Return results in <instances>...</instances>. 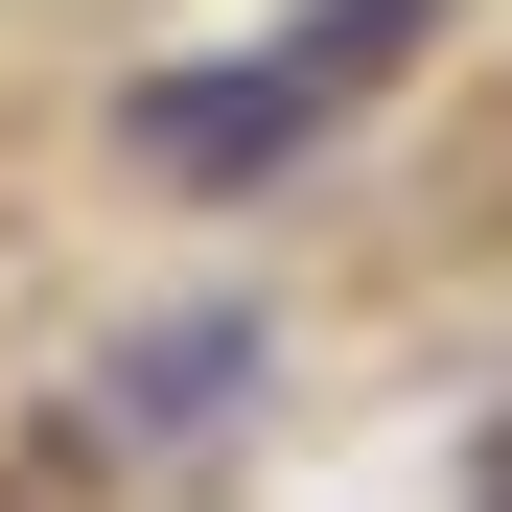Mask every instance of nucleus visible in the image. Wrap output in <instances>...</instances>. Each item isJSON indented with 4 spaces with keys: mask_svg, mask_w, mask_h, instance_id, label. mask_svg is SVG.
Segmentation results:
<instances>
[{
    "mask_svg": "<svg viewBox=\"0 0 512 512\" xmlns=\"http://www.w3.org/2000/svg\"><path fill=\"white\" fill-rule=\"evenodd\" d=\"M419 24H443V0H303L280 47L163 70V94H140V163H163V187H256V163H303L350 94H396V70H419Z\"/></svg>",
    "mask_w": 512,
    "mask_h": 512,
    "instance_id": "f257e3e1",
    "label": "nucleus"
}]
</instances>
